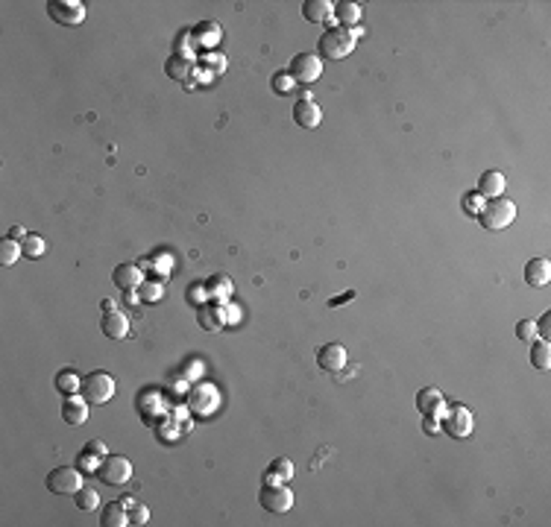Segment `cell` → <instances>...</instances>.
<instances>
[{
	"instance_id": "6da1fadb",
	"label": "cell",
	"mask_w": 551,
	"mask_h": 527,
	"mask_svg": "<svg viewBox=\"0 0 551 527\" xmlns=\"http://www.w3.org/2000/svg\"><path fill=\"white\" fill-rule=\"evenodd\" d=\"M317 50L323 53V59H346L355 50V32L346 27H329L317 42Z\"/></svg>"
},
{
	"instance_id": "7a4b0ae2",
	"label": "cell",
	"mask_w": 551,
	"mask_h": 527,
	"mask_svg": "<svg viewBox=\"0 0 551 527\" xmlns=\"http://www.w3.org/2000/svg\"><path fill=\"white\" fill-rule=\"evenodd\" d=\"M513 220H517V205L510 203V199L499 196V199H487L481 214H478V223H481L484 229L490 231H502L507 229Z\"/></svg>"
},
{
	"instance_id": "3957f363",
	"label": "cell",
	"mask_w": 551,
	"mask_h": 527,
	"mask_svg": "<svg viewBox=\"0 0 551 527\" xmlns=\"http://www.w3.org/2000/svg\"><path fill=\"white\" fill-rule=\"evenodd\" d=\"M80 395L85 398L88 405H106V402H112V395H115V378L109 372H91L88 378H82Z\"/></svg>"
},
{
	"instance_id": "277c9868",
	"label": "cell",
	"mask_w": 551,
	"mask_h": 527,
	"mask_svg": "<svg viewBox=\"0 0 551 527\" xmlns=\"http://www.w3.org/2000/svg\"><path fill=\"white\" fill-rule=\"evenodd\" d=\"M440 425L452 440H467L472 433V413L464 405H446V410L440 416Z\"/></svg>"
},
{
	"instance_id": "5b68a950",
	"label": "cell",
	"mask_w": 551,
	"mask_h": 527,
	"mask_svg": "<svg viewBox=\"0 0 551 527\" xmlns=\"http://www.w3.org/2000/svg\"><path fill=\"white\" fill-rule=\"evenodd\" d=\"M97 478L103 483H109V486H123L132 478V463L127 457H120V454H106V457L100 460Z\"/></svg>"
},
{
	"instance_id": "8992f818",
	"label": "cell",
	"mask_w": 551,
	"mask_h": 527,
	"mask_svg": "<svg viewBox=\"0 0 551 527\" xmlns=\"http://www.w3.org/2000/svg\"><path fill=\"white\" fill-rule=\"evenodd\" d=\"M258 504L267 513L281 516V513H288L291 507H293V493L284 483H264L261 493H258Z\"/></svg>"
},
{
	"instance_id": "52a82bcc",
	"label": "cell",
	"mask_w": 551,
	"mask_h": 527,
	"mask_svg": "<svg viewBox=\"0 0 551 527\" xmlns=\"http://www.w3.org/2000/svg\"><path fill=\"white\" fill-rule=\"evenodd\" d=\"M47 489L53 495H77L82 489V471L74 466H59L47 475Z\"/></svg>"
},
{
	"instance_id": "ba28073f",
	"label": "cell",
	"mask_w": 551,
	"mask_h": 527,
	"mask_svg": "<svg viewBox=\"0 0 551 527\" xmlns=\"http://www.w3.org/2000/svg\"><path fill=\"white\" fill-rule=\"evenodd\" d=\"M288 74L293 77V82H302V85H311L323 77V59L317 53H299V56L291 59L288 65Z\"/></svg>"
},
{
	"instance_id": "9c48e42d",
	"label": "cell",
	"mask_w": 551,
	"mask_h": 527,
	"mask_svg": "<svg viewBox=\"0 0 551 527\" xmlns=\"http://www.w3.org/2000/svg\"><path fill=\"white\" fill-rule=\"evenodd\" d=\"M47 15L59 27H80L85 21V4H80V0H47Z\"/></svg>"
},
{
	"instance_id": "30bf717a",
	"label": "cell",
	"mask_w": 551,
	"mask_h": 527,
	"mask_svg": "<svg viewBox=\"0 0 551 527\" xmlns=\"http://www.w3.org/2000/svg\"><path fill=\"white\" fill-rule=\"evenodd\" d=\"M112 281H115L118 290H123V293H135V290L144 284V272H141L138 264L127 261V264H118V267H115Z\"/></svg>"
},
{
	"instance_id": "8fae6325",
	"label": "cell",
	"mask_w": 551,
	"mask_h": 527,
	"mask_svg": "<svg viewBox=\"0 0 551 527\" xmlns=\"http://www.w3.org/2000/svg\"><path fill=\"white\" fill-rule=\"evenodd\" d=\"M346 360H349V355H346V349L341 346V343H326V346L317 352L319 369H326V372H331V375L341 372V369L346 367Z\"/></svg>"
},
{
	"instance_id": "7c38bea8",
	"label": "cell",
	"mask_w": 551,
	"mask_h": 527,
	"mask_svg": "<svg viewBox=\"0 0 551 527\" xmlns=\"http://www.w3.org/2000/svg\"><path fill=\"white\" fill-rule=\"evenodd\" d=\"M62 419L65 425L70 428H80L88 422V402L77 393V395H65V405H62Z\"/></svg>"
},
{
	"instance_id": "4fadbf2b",
	"label": "cell",
	"mask_w": 551,
	"mask_h": 527,
	"mask_svg": "<svg viewBox=\"0 0 551 527\" xmlns=\"http://www.w3.org/2000/svg\"><path fill=\"white\" fill-rule=\"evenodd\" d=\"M293 120L302 126V129H317L323 123V108H319L314 100H296L293 103Z\"/></svg>"
},
{
	"instance_id": "5bb4252c",
	"label": "cell",
	"mask_w": 551,
	"mask_h": 527,
	"mask_svg": "<svg viewBox=\"0 0 551 527\" xmlns=\"http://www.w3.org/2000/svg\"><path fill=\"white\" fill-rule=\"evenodd\" d=\"M417 410L422 416H443V410H446V395L437 387H425L417 393Z\"/></svg>"
},
{
	"instance_id": "9a60e30c",
	"label": "cell",
	"mask_w": 551,
	"mask_h": 527,
	"mask_svg": "<svg viewBox=\"0 0 551 527\" xmlns=\"http://www.w3.org/2000/svg\"><path fill=\"white\" fill-rule=\"evenodd\" d=\"M505 188H507V179H505L502 170H487V173H481V179H478V193H481L484 199L505 196Z\"/></svg>"
},
{
	"instance_id": "2e32d148",
	"label": "cell",
	"mask_w": 551,
	"mask_h": 527,
	"mask_svg": "<svg viewBox=\"0 0 551 527\" xmlns=\"http://www.w3.org/2000/svg\"><path fill=\"white\" fill-rule=\"evenodd\" d=\"M525 284L528 287H545L551 281V261L548 258H531L525 264Z\"/></svg>"
},
{
	"instance_id": "e0dca14e",
	"label": "cell",
	"mask_w": 551,
	"mask_h": 527,
	"mask_svg": "<svg viewBox=\"0 0 551 527\" xmlns=\"http://www.w3.org/2000/svg\"><path fill=\"white\" fill-rule=\"evenodd\" d=\"M100 329H103V334L109 340H123L129 334V319H127V314H120V311H106L103 319H100Z\"/></svg>"
},
{
	"instance_id": "ac0fdd59",
	"label": "cell",
	"mask_w": 551,
	"mask_h": 527,
	"mask_svg": "<svg viewBox=\"0 0 551 527\" xmlns=\"http://www.w3.org/2000/svg\"><path fill=\"white\" fill-rule=\"evenodd\" d=\"M165 74L176 82H188L191 85V77H194V59L191 56H182V53H173L165 62Z\"/></svg>"
},
{
	"instance_id": "d6986e66",
	"label": "cell",
	"mask_w": 551,
	"mask_h": 527,
	"mask_svg": "<svg viewBox=\"0 0 551 527\" xmlns=\"http://www.w3.org/2000/svg\"><path fill=\"white\" fill-rule=\"evenodd\" d=\"M191 39L197 47H215L223 39V30H220L217 21H203V24H197L191 30Z\"/></svg>"
},
{
	"instance_id": "ffe728a7",
	"label": "cell",
	"mask_w": 551,
	"mask_h": 527,
	"mask_svg": "<svg viewBox=\"0 0 551 527\" xmlns=\"http://www.w3.org/2000/svg\"><path fill=\"white\" fill-rule=\"evenodd\" d=\"M197 322L203 325L205 331L211 334H217L223 325H226V314H223V307L217 305H200V311H197Z\"/></svg>"
},
{
	"instance_id": "44dd1931",
	"label": "cell",
	"mask_w": 551,
	"mask_h": 527,
	"mask_svg": "<svg viewBox=\"0 0 551 527\" xmlns=\"http://www.w3.org/2000/svg\"><path fill=\"white\" fill-rule=\"evenodd\" d=\"M302 15H305V21H311V24H326L334 15V4H329V0H305V4H302Z\"/></svg>"
},
{
	"instance_id": "7402d4cb",
	"label": "cell",
	"mask_w": 551,
	"mask_h": 527,
	"mask_svg": "<svg viewBox=\"0 0 551 527\" xmlns=\"http://www.w3.org/2000/svg\"><path fill=\"white\" fill-rule=\"evenodd\" d=\"M100 524H103V527H127V524H129L127 504H123V501L109 504V507L103 510V516H100Z\"/></svg>"
},
{
	"instance_id": "603a6c76",
	"label": "cell",
	"mask_w": 551,
	"mask_h": 527,
	"mask_svg": "<svg viewBox=\"0 0 551 527\" xmlns=\"http://www.w3.org/2000/svg\"><path fill=\"white\" fill-rule=\"evenodd\" d=\"M334 15H337V21H341V27H355L361 21V15H364V9H361V4H352V0H343V4H337L334 6Z\"/></svg>"
},
{
	"instance_id": "cb8c5ba5",
	"label": "cell",
	"mask_w": 551,
	"mask_h": 527,
	"mask_svg": "<svg viewBox=\"0 0 551 527\" xmlns=\"http://www.w3.org/2000/svg\"><path fill=\"white\" fill-rule=\"evenodd\" d=\"M293 478V463L288 457H279L270 463L267 469V475H264V483H284V481H291Z\"/></svg>"
},
{
	"instance_id": "d4e9b609",
	"label": "cell",
	"mask_w": 551,
	"mask_h": 527,
	"mask_svg": "<svg viewBox=\"0 0 551 527\" xmlns=\"http://www.w3.org/2000/svg\"><path fill=\"white\" fill-rule=\"evenodd\" d=\"M531 367H534V369H548L551 367L548 340H534V343H531Z\"/></svg>"
},
{
	"instance_id": "484cf974",
	"label": "cell",
	"mask_w": 551,
	"mask_h": 527,
	"mask_svg": "<svg viewBox=\"0 0 551 527\" xmlns=\"http://www.w3.org/2000/svg\"><path fill=\"white\" fill-rule=\"evenodd\" d=\"M80 387H82V378H80L74 369H62V372L56 375V390H59L62 395H77Z\"/></svg>"
},
{
	"instance_id": "4316f807",
	"label": "cell",
	"mask_w": 551,
	"mask_h": 527,
	"mask_svg": "<svg viewBox=\"0 0 551 527\" xmlns=\"http://www.w3.org/2000/svg\"><path fill=\"white\" fill-rule=\"evenodd\" d=\"M44 249H47V241L42 238V234H27V238L21 241V252H24V258H42V255H44Z\"/></svg>"
},
{
	"instance_id": "83f0119b",
	"label": "cell",
	"mask_w": 551,
	"mask_h": 527,
	"mask_svg": "<svg viewBox=\"0 0 551 527\" xmlns=\"http://www.w3.org/2000/svg\"><path fill=\"white\" fill-rule=\"evenodd\" d=\"M123 504H127V513H129V524H147V519H150V510L141 501H135V498H120Z\"/></svg>"
},
{
	"instance_id": "f1b7e54d",
	"label": "cell",
	"mask_w": 551,
	"mask_h": 527,
	"mask_svg": "<svg viewBox=\"0 0 551 527\" xmlns=\"http://www.w3.org/2000/svg\"><path fill=\"white\" fill-rule=\"evenodd\" d=\"M18 255H24L21 246H18V241H12V238L0 241V264L12 267V264H18Z\"/></svg>"
},
{
	"instance_id": "f546056e",
	"label": "cell",
	"mask_w": 551,
	"mask_h": 527,
	"mask_svg": "<svg viewBox=\"0 0 551 527\" xmlns=\"http://www.w3.org/2000/svg\"><path fill=\"white\" fill-rule=\"evenodd\" d=\"M97 504H100L97 489H91V486H82L80 493H77V507H80V510L91 513V510H97Z\"/></svg>"
},
{
	"instance_id": "4dcf8cb0",
	"label": "cell",
	"mask_w": 551,
	"mask_h": 527,
	"mask_svg": "<svg viewBox=\"0 0 551 527\" xmlns=\"http://www.w3.org/2000/svg\"><path fill=\"white\" fill-rule=\"evenodd\" d=\"M205 290H208V296L223 299V296L232 293V279H226V276H215V279H211V281L205 284Z\"/></svg>"
},
{
	"instance_id": "1f68e13d",
	"label": "cell",
	"mask_w": 551,
	"mask_h": 527,
	"mask_svg": "<svg viewBox=\"0 0 551 527\" xmlns=\"http://www.w3.org/2000/svg\"><path fill=\"white\" fill-rule=\"evenodd\" d=\"M293 77L288 74V70H276V74H273V80H270V88L276 91V94H291V91H293Z\"/></svg>"
},
{
	"instance_id": "d6a6232c",
	"label": "cell",
	"mask_w": 551,
	"mask_h": 527,
	"mask_svg": "<svg viewBox=\"0 0 551 527\" xmlns=\"http://www.w3.org/2000/svg\"><path fill=\"white\" fill-rule=\"evenodd\" d=\"M138 296L144 299V302H158L165 296V284L162 281H144L138 287Z\"/></svg>"
},
{
	"instance_id": "836d02e7",
	"label": "cell",
	"mask_w": 551,
	"mask_h": 527,
	"mask_svg": "<svg viewBox=\"0 0 551 527\" xmlns=\"http://www.w3.org/2000/svg\"><path fill=\"white\" fill-rule=\"evenodd\" d=\"M484 203H487V199L478 193V191H472V193L464 196V211L472 214V217H478V214H481V208H484Z\"/></svg>"
},
{
	"instance_id": "e575fe53",
	"label": "cell",
	"mask_w": 551,
	"mask_h": 527,
	"mask_svg": "<svg viewBox=\"0 0 551 527\" xmlns=\"http://www.w3.org/2000/svg\"><path fill=\"white\" fill-rule=\"evenodd\" d=\"M517 337L525 340V343H534L537 340V322L534 319H519L517 322Z\"/></svg>"
},
{
	"instance_id": "d590c367",
	"label": "cell",
	"mask_w": 551,
	"mask_h": 527,
	"mask_svg": "<svg viewBox=\"0 0 551 527\" xmlns=\"http://www.w3.org/2000/svg\"><path fill=\"white\" fill-rule=\"evenodd\" d=\"M422 431L429 433V437H437V433L443 431V425H440V416H422Z\"/></svg>"
},
{
	"instance_id": "8d00e7d4",
	"label": "cell",
	"mask_w": 551,
	"mask_h": 527,
	"mask_svg": "<svg viewBox=\"0 0 551 527\" xmlns=\"http://www.w3.org/2000/svg\"><path fill=\"white\" fill-rule=\"evenodd\" d=\"M537 337L540 340H548L551 337V314H543V319L537 322Z\"/></svg>"
},
{
	"instance_id": "74e56055",
	"label": "cell",
	"mask_w": 551,
	"mask_h": 527,
	"mask_svg": "<svg viewBox=\"0 0 551 527\" xmlns=\"http://www.w3.org/2000/svg\"><path fill=\"white\" fill-rule=\"evenodd\" d=\"M82 451H88V454H97V457H106V445H103L100 440L85 443V448H82Z\"/></svg>"
},
{
	"instance_id": "f35d334b",
	"label": "cell",
	"mask_w": 551,
	"mask_h": 527,
	"mask_svg": "<svg viewBox=\"0 0 551 527\" xmlns=\"http://www.w3.org/2000/svg\"><path fill=\"white\" fill-rule=\"evenodd\" d=\"M205 65H211L215 70H223V56H217V53H205Z\"/></svg>"
},
{
	"instance_id": "ab89813d",
	"label": "cell",
	"mask_w": 551,
	"mask_h": 527,
	"mask_svg": "<svg viewBox=\"0 0 551 527\" xmlns=\"http://www.w3.org/2000/svg\"><path fill=\"white\" fill-rule=\"evenodd\" d=\"M349 299H355V290H349V293H341V296H334V299L329 302V307H337V305H343V302H349Z\"/></svg>"
},
{
	"instance_id": "60d3db41",
	"label": "cell",
	"mask_w": 551,
	"mask_h": 527,
	"mask_svg": "<svg viewBox=\"0 0 551 527\" xmlns=\"http://www.w3.org/2000/svg\"><path fill=\"white\" fill-rule=\"evenodd\" d=\"M6 238H12V241H24V238H27V231H24V226H12Z\"/></svg>"
},
{
	"instance_id": "b9f144b4",
	"label": "cell",
	"mask_w": 551,
	"mask_h": 527,
	"mask_svg": "<svg viewBox=\"0 0 551 527\" xmlns=\"http://www.w3.org/2000/svg\"><path fill=\"white\" fill-rule=\"evenodd\" d=\"M100 307H103V311H118V305H115L112 299H103V302H100Z\"/></svg>"
}]
</instances>
